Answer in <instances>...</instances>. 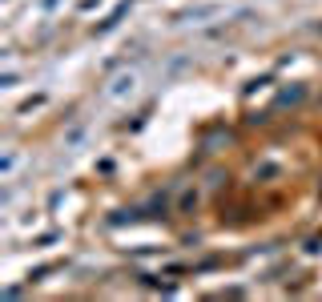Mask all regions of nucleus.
<instances>
[{
  "label": "nucleus",
  "instance_id": "f257e3e1",
  "mask_svg": "<svg viewBox=\"0 0 322 302\" xmlns=\"http://www.w3.org/2000/svg\"><path fill=\"white\" fill-rule=\"evenodd\" d=\"M133 85H137V77L129 73V77H121V81H117V85L109 89V97H125V93H133Z\"/></svg>",
  "mask_w": 322,
  "mask_h": 302
}]
</instances>
